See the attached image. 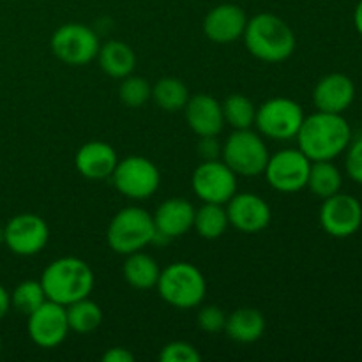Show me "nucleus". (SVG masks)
Returning a JSON list of instances; mask_svg holds the SVG:
<instances>
[{"label": "nucleus", "instance_id": "1", "mask_svg": "<svg viewBox=\"0 0 362 362\" xmlns=\"http://www.w3.org/2000/svg\"><path fill=\"white\" fill-rule=\"evenodd\" d=\"M297 145L310 161H332L346 151L352 129L341 113L317 112L304 117L297 133Z\"/></svg>", "mask_w": 362, "mask_h": 362}, {"label": "nucleus", "instance_id": "2", "mask_svg": "<svg viewBox=\"0 0 362 362\" xmlns=\"http://www.w3.org/2000/svg\"><path fill=\"white\" fill-rule=\"evenodd\" d=\"M247 52L264 62H283L296 52V34L285 20L271 13H260L247 20L244 30Z\"/></svg>", "mask_w": 362, "mask_h": 362}, {"label": "nucleus", "instance_id": "3", "mask_svg": "<svg viewBox=\"0 0 362 362\" xmlns=\"http://www.w3.org/2000/svg\"><path fill=\"white\" fill-rule=\"evenodd\" d=\"M39 281L48 300L69 306L90 296L94 288V272L81 258L62 257L46 265Z\"/></svg>", "mask_w": 362, "mask_h": 362}, {"label": "nucleus", "instance_id": "4", "mask_svg": "<svg viewBox=\"0 0 362 362\" xmlns=\"http://www.w3.org/2000/svg\"><path fill=\"white\" fill-rule=\"evenodd\" d=\"M159 296L177 310H193L200 306L207 293V281L200 269L187 262H173L163 269L158 279Z\"/></svg>", "mask_w": 362, "mask_h": 362}, {"label": "nucleus", "instance_id": "5", "mask_svg": "<svg viewBox=\"0 0 362 362\" xmlns=\"http://www.w3.org/2000/svg\"><path fill=\"white\" fill-rule=\"evenodd\" d=\"M156 239L154 218L145 209L126 207L117 212L106 230L110 247L119 255L141 251Z\"/></svg>", "mask_w": 362, "mask_h": 362}, {"label": "nucleus", "instance_id": "6", "mask_svg": "<svg viewBox=\"0 0 362 362\" xmlns=\"http://www.w3.org/2000/svg\"><path fill=\"white\" fill-rule=\"evenodd\" d=\"M223 161L243 177H257L267 166L269 148L262 134L250 129H233L221 148Z\"/></svg>", "mask_w": 362, "mask_h": 362}, {"label": "nucleus", "instance_id": "7", "mask_svg": "<svg viewBox=\"0 0 362 362\" xmlns=\"http://www.w3.org/2000/svg\"><path fill=\"white\" fill-rule=\"evenodd\" d=\"M303 106L290 98H272L257 108L255 126L262 136L288 141L297 136L304 120Z\"/></svg>", "mask_w": 362, "mask_h": 362}, {"label": "nucleus", "instance_id": "8", "mask_svg": "<svg viewBox=\"0 0 362 362\" xmlns=\"http://www.w3.org/2000/svg\"><path fill=\"white\" fill-rule=\"evenodd\" d=\"M112 182L122 197L131 200H147L161 184V173L151 159L144 156H129L117 163L112 173Z\"/></svg>", "mask_w": 362, "mask_h": 362}, {"label": "nucleus", "instance_id": "9", "mask_svg": "<svg viewBox=\"0 0 362 362\" xmlns=\"http://www.w3.org/2000/svg\"><path fill=\"white\" fill-rule=\"evenodd\" d=\"M53 55L67 66H85L98 57L99 39L90 27L81 23H66L52 35Z\"/></svg>", "mask_w": 362, "mask_h": 362}, {"label": "nucleus", "instance_id": "10", "mask_svg": "<svg viewBox=\"0 0 362 362\" xmlns=\"http://www.w3.org/2000/svg\"><path fill=\"white\" fill-rule=\"evenodd\" d=\"M311 161L299 148H285L269 158L264 173L279 193H297L308 186Z\"/></svg>", "mask_w": 362, "mask_h": 362}, {"label": "nucleus", "instance_id": "11", "mask_svg": "<svg viewBox=\"0 0 362 362\" xmlns=\"http://www.w3.org/2000/svg\"><path fill=\"white\" fill-rule=\"evenodd\" d=\"M191 186L202 202L225 205L237 193V173L225 161L211 159L197 166Z\"/></svg>", "mask_w": 362, "mask_h": 362}, {"label": "nucleus", "instance_id": "12", "mask_svg": "<svg viewBox=\"0 0 362 362\" xmlns=\"http://www.w3.org/2000/svg\"><path fill=\"white\" fill-rule=\"evenodd\" d=\"M49 239V228L37 214H18L4 226V244L18 257L41 253Z\"/></svg>", "mask_w": 362, "mask_h": 362}, {"label": "nucleus", "instance_id": "13", "mask_svg": "<svg viewBox=\"0 0 362 362\" xmlns=\"http://www.w3.org/2000/svg\"><path fill=\"white\" fill-rule=\"evenodd\" d=\"M320 225L331 237L346 239L362 226V205L352 194L336 193L325 198L320 209Z\"/></svg>", "mask_w": 362, "mask_h": 362}, {"label": "nucleus", "instance_id": "14", "mask_svg": "<svg viewBox=\"0 0 362 362\" xmlns=\"http://www.w3.org/2000/svg\"><path fill=\"white\" fill-rule=\"evenodd\" d=\"M27 331L32 341L41 349H55L71 331L67 324L66 306L46 300L34 313L28 315Z\"/></svg>", "mask_w": 362, "mask_h": 362}, {"label": "nucleus", "instance_id": "15", "mask_svg": "<svg viewBox=\"0 0 362 362\" xmlns=\"http://www.w3.org/2000/svg\"><path fill=\"white\" fill-rule=\"evenodd\" d=\"M230 226L243 233H258L271 223L272 212L267 202L255 193H235L226 202Z\"/></svg>", "mask_w": 362, "mask_h": 362}, {"label": "nucleus", "instance_id": "16", "mask_svg": "<svg viewBox=\"0 0 362 362\" xmlns=\"http://www.w3.org/2000/svg\"><path fill=\"white\" fill-rule=\"evenodd\" d=\"M247 16L237 4H219L212 7L204 20V34L209 41L218 45H230L243 39Z\"/></svg>", "mask_w": 362, "mask_h": 362}, {"label": "nucleus", "instance_id": "17", "mask_svg": "<svg viewBox=\"0 0 362 362\" xmlns=\"http://www.w3.org/2000/svg\"><path fill=\"white\" fill-rule=\"evenodd\" d=\"M156 239L172 240L182 237L193 228L194 207L186 198H168L156 209Z\"/></svg>", "mask_w": 362, "mask_h": 362}, {"label": "nucleus", "instance_id": "18", "mask_svg": "<svg viewBox=\"0 0 362 362\" xmlns=\"http://www.w3.org/2000/svg\"><path fill=\"white\" fill-rule=\"evenodd\" d=\"M356 99V83L343 73L325 74L313 90V103L318 112L343 113Z\"/></svg>", "mask_w": 362, "mask_h": 362}, {"label": "nucleus", "instance_id": "19", "mask_svg": "<svg viewBox=\"0 0 362 362\" xmlns=\"http://www.w3.org/2000/svg\"><path fill=\"white\" fill-rule=\"evenodd\" d=\"M119 163L115 148L105 141H88L78 148L74 166L78 173L88 180L110 179Z\"/></svg>", "mask_w": 362, "mask_h": 362}, {"label": "nucleus", "instance_id": "20", "mask_svg": "<svg viewBox=\"0 0 362 362\" xmlns=\"http://www.w3.org/2000/svg\"><path fill=\"white\" fill-rule=\"evenodd\" d=\"M187 126L198 136H218L225 126L221 103L209 94H197L184 106Z\"/></svg>", "mask_w": 362, "mask_h": 362}, {"label": "nucleus", "instance_id": "21", "mask_svg": "<svg viewBox=\"0 0 362 362\" xmlns=\"http://www.w3.org/2000/svg\"><path fill=\"white\" fill-rule=\"evenodd\" d=\"M225 331L237 343H255L264 336L265 318L255 308H239L226 317Z\"/></svg>", "mask_w": 362, "mask_h": 362}, {"label": "nucleus", "instance_id": "22", "mask_svg": "<svg viewBox=\"0 0 362 362\" xmlns=\"http://www.w3.org/2000/svg\"><path fill=\"white\" fill-rule=\"evenodd\" d=\"M95 59L99 60V66L108 76L120 78V80L129 76L136 66V55L133 48L122 41H108L99 46Z\"/></svg>", "mask_w": 362, "mask_h": 362}, {"label": "nucleus", "instance_id": "23", "mask_svg": "<svg viewBox=\"0 0 362 362\" xmlns=\"http://www.w3.org/2000/svg\"><path fill=\"white\" fill-rule=\"evenodd\" d=\"M122 272L124 279L133 288L151 290L158 285L161 269H159L158 262L151 255L144 253V251H134V253L127 255V260L124 262Z\"/></svg>", "mask_w": 362, "mask_h": 362}, {"label": "nucleus", "instance_id": "24", "mask_svg": "<svg viewBox=\"0 0 362 362\" xmlns=\"http://www.w3.org/2000/svg\"><path fill=\"white\" fill-rule=\"evenodd\" d=\"M343 186L341 172L332 161H311L310 177H308V186L315 197L325 198L339 193Z\"/></svg>", "mask_w": 362, "mask_h": 362}, {"label": "nucleus", "instance_id": "25", "mask_svg": "<svg viewBox=\"0 0 362 362\" xmlns=\"http://www.w3.org/2000/svg\"><path fill=\"white\" fill-rule=\"evenodd\" d=\"M228 226L230 223L228 214H226V207H223L221 204H207V202H204V205L194 211L193 228L204 239H219L226 232Z\"/></svg>", "mask_w": 362, "mask_h": 362}, {"label": "nucleus", "instance_id": "26", "mask_svg": "<svg viewBox=\"0 0 362 362\" xmlns=\"http://www.w3.org/2000/svg\"><path fill=\"white\" fill-rule=\"evenodd\" d=\"M152 99L161 110L170 113H175L184 110V106L189 101V92L187 87L173 76H165L158 80V83L152 87Z\"/></svg>", "mask_w": 362, "mask_h": 362}, {"label": "nucleus", "instance_id": "27", "mask_svg": "<svg viewBox=\"0 0 362 362\" xmlns=\"http://www.w3.org/2000/svg\"><path fill=\"white\" fill-rule=\"evenodd\" d=\"M66 313L69 329L78 334H90L103 322L101 308L88 297L66 306Z\"/></svg>", "mask_w": 362, "mask_h": 362}, {"label": "nucleus", "instance_id": "28", "mask_svg": "<svg viewBox=\"0 0 362 362\" xmlns=\"http://www.w3.org/2000/svg\"><path fill=\"white\" fill-rule=\"evenodd\" d=\"M223 119L233 129H250L255 124V108L253 101L244 94H230L221 105Z\"/></svg>", "mask_w": 362, "mask_h": 362}, {"label": "nucleus", "instance_id": "29", "mask_svg": "<svg viewBox=\"0 0 362 362\" xmlns=\"http://www.w3.org/2000/svg\"><path fill=\"white\" fill-rule=\"evenodd\" d=\"M48 297H46L45 288H42L41 281H35V279L21 281L11 293V306L27 317L34 313L39 306H42Z\"/></svg>", "mask_w": 362, "mask_h": 362}, {"label": "nucleus", "instance_id": "30", "mask_svg": "<svg viewBox=\"0 0 362 362\" xmlns=\"http://www.w3.org/2000/svg\"><path fill=\"white\" fill-rule=\"evenodd\" d=\"M152 87L144 76H129L122 78V83L119 87V98L129 108H140L151 99Z\"/></svg>", "mask_w": 362, "mask_h": 362}, {"label": "nucleus", "instance_id": "31", "mask_svg": "<svg viewBox=\"0 0 362 362\" xmlns=\"http://www.w3.org/2000/svg\"><path fill=\"white\" fill-rule=\"evenodd\" d=\"M161 362H200L202 356L191 343L172 341L165 345L159 354Z\"/></svg>", "mask_w": 362, "mask_h": 362}, {"label": "nucleus", "instance_id": "32", "mask_svg": "<svg viewBox=\"0 0 362 362\" xmlns=\"http://www.w3.org/2000/svg\"><path fill=\"white\" fill-rule=\"evenodd\" d=\"M198 325L204 332L209 334H218V332L225 331L226 325V315L221 308L218 306H204L198 313Z\"/></svg>", "mask_w": 362, "mask_h": 362}, {"label": "nucleus", "instance_id": "33", "mask_svg": "<svg viewBox=\"0 0 362 362\" xmlns=\"http://www.w3.org/2000/svg\"><path fill=\"white\" fill-rule=\"evenodd\" d=\"M345 168L354 182L362 184V136L349 144V147H346Z\"/></svg>", "mask_w": 362, "mask_h": 362}, {"label": "nucleus", "instance_id": "34", "mask_svg": "<svg viewBox=\"0 0 362 362\" xmlns=\"http://www.w3.org/2000/svg\"><path fill=\"white\" fill-rule=\"evenodd\" d=\"M198 154L204 161L211 159H219L221 156V145H219L218 136H200L198 141Z\"/></svg>", "mask_w": 362, "mask_h": 362}, {"label": "nucleus", "instance_id": "35", "mask_svg": "<svg viewBox=\"0 0 362 362\" xmlns=\"http://www.w3.org/2000/svg\"><path fill=\"white\" fill-rule=\"evenodd\" d=\"M134 356L127 349L122 346H113L103 354V362H133Z\"/></svg>", "mask_w": 362, "mask_h": 362}, {"label": "nucleus", "instance_id": "36", "mask_svg": "<svg viewBox=\"0 0 362 362\" xmlns=\"http://www.w3.org/2000/svg\"><path fill=\"white\" fill-rule=\"evenodd\" d=\"M11 310V293L0 285V322L6 318V315L9 313Z\"/></svg>", "mask_w": 362, "mask_h": 362}, {"label": "nucleus", "instance_id": "37", "mask_svg": "<svg viewBox=\"0 0 362 362\" xmlns=\"http://www.w3.org/2000/svg\"><path fill=\"white\" fill-rule=\"evenodd\" d=\"M354 25H356L357 32H359L362 37V0H359L356 11H354Z\"/></svg>", "mask_w": 362, "mask_h": 362}, {"label": "nucleus", "instance_id": "38", "mask_svg": "<svg viewBox=\"0 0 362 362\" xmlns=\"http://www.w3.org/2000/svg\"><path fill=\"white\" fill-rule=\"evenodd\" d=\"M4 243V226H0V244Z\"/></svg>", "mask_w": 362, "mask_h": 362}, {"label": "nucleus", "instance_id": "39", "mask_svg": "<svg viewBox=\"0 0 362 362\" xmlns=\"http://www.w3.org/2000/svg\"><path fill=\"white\" fill-rule=\"evenodd\" d=\"M0 354H2V338H0Z\"/></svg>", "mask_w": 362, "mask_h": 362}]
</instances>
